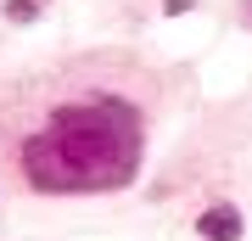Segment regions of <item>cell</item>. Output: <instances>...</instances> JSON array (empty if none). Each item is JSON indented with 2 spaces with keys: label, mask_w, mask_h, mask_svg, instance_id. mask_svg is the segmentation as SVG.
I'll return each mask as SVG.
<instances>
[{
  "label": "cell",
  "mask_w": 252,
  "mask_h": 241,
  "mask_svg": "<svg viewBox=\"0 0 252 241\" xmlns=\"http://www.w3.org/2000/svg\"><path fill=\"white\" fill-rule=\"evenodd\" d=\"M140 163V124L124 101L56 107L51 124L23 146V169L39 191H107Z\"/></svg>",
  "instance_id": "6da1fadb"
},
{
  "label": "cell",
  "mask_w": 252,
  "mask_h": 241,
  "mask_svg": "<svg viewBox=\"0 0 252 241\" xmlns=\"http://www.w3.org/2000/svg\"><path fill=\"white\" fill-rule=\"evenodd\" d=\"M196 230H202V241H241V213L230 202H219V207H207L196 219Z\"/></svg>",
  "instance_id": "7a4b0ae2"
}]
</instances>
